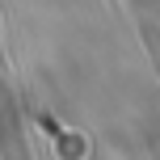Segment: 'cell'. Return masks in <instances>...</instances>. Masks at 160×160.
<instances>
[{
	"label": "cell",
	"instance_id": "cell-1",
	"mask_svg": "<svg viewBox=\"0 0 160 160\" xmlns=\"http://www.w3.org/2000/svg\"><path fill=\"white\" fill-rule=\"evenodd\" d=\"M0 148H4V160H25V143H21V122H17L13 110V93L0 80Z\"/></svg>",
	"mask_w": 160,
	"mask_h": 160
}]
</instances>
